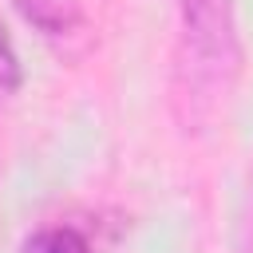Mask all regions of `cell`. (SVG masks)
I'll return each instance as SVG.
<instances>
[{
    "label": "cell",
    "instance_id": "cell-1",
    "mask_svg": "<svg viewBox=\"0 0 253 253\" xmlns=\"http://www.w3.org/2000/svg\"><path fill=\"white\" fill-rule=\"evenodd\" d=\"M178 20L170 103L186 130H202L233 95L241 75V40L229 0H178Z\"/></svg>",
    "mask_w": 253,
    "mask_h": 253
},
{
    "label": "cell",
    "instance_id": "cell-2",
    "mask_svg": "<svg viewBox=\"0 0 253 253\" xmlns=\"http://www.w3.org/2000/svg\"><path fill=\"white\" fill-rule=\"evenodd\" d=\"M16 8L24 12V20L43 32L47 40H67L83 28V8L79 0H16Z\"/></svg>",
    "mask_w": 253,
    "mask_h": 253
},
{
    "label": "cell",
    "instance_id": "cell-3",
    "mask_svg": "<svg viewBox=\"0 0 253 253\" xmlns=\"http://www.w3.org/2000/svg\"><path fill=\"white\" fill-rule=\"evenodd\" d=\"M24 253H95V245L71 225H47L24 241Z\"/></svg>",
    "mask_w": 253,
    "mask_h": 253
},
{
    "label": "cell",
    "instance_id": "cell-4",
    "mask_svg": "<svg viewBox=\"0 0 253 253\" xmlns=\"http://www.w3.org/2000/svg\"><path fill=\"white\" fill-rule=\"evenodd\" d=\"M16 87H20V59H16V47L0 24V95H8Z\"/></svg>",
    "mask_w": 253,
    "mask_h": 253
},
{
    "label": "cell",
    "instance_id": "cell-5",
    "mask_svg": "<svg viewBox=\"0 0 253 253\" xmlns=\"http://www.w3.org/2000/svg\"><path fill=\"white\" fill-rule=\"evenodd\" d=\"M237 249L241 253H253V174H249V194H245L241 221H237Z\"/></svg>",
    "mask_w": 253,
    "mask_h": 253
}]
</instances>
